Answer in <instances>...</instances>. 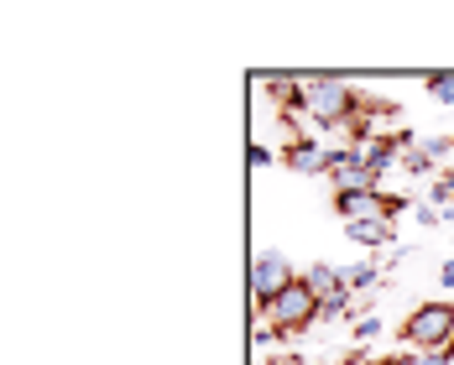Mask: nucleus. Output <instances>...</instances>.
<instances>
[{
  "mask_svg": "<svg viewBox=\"0 0 454 365\" xmlns=\"http://www.w3.org/2000/svg\"><path fill=\"white\" fill-rule=\"evenodd\" d=\"M365 94L350 84V79H340V74H314V79H303V115L314 120L318 131H345L356 115H361Z\"/></svg>",
  "mask_w": 454,
  "mask_h": 365,
  "instance_id": "nucleus-1",
  "label": "nucleus"
},
{
  "mask_svg": "<svg viewBox=\"0 0 454 365\" xmlns=\"http://www.w3.org/2000/svg\"><path fill=\"white\" fill-rule=\"evenodd\" d=\"M256 314L267 319L272 339H293V334H303V329H314V323L324 319V308H318V292L303 282V272H298V282H287L277 298H267Z\"/></svg>",
  "mask_w": 454,
  "mask_h": 365,
  "instance_id": "nucleus-2",
  "label": "nucleus"
},
{
  "mask_svg": "<svg viewBox=\"0 0 454 365\" xmlns=\"http://www.w3.org/2000/svg\"><path fill=\"white\" fill-rule=\"evenodd\" d=\"M397 339H403V350L412 355H439V350H450L454 345V303H418L403 329H397Z\"/></svg>",
  "mask_w": 454,
  "mask_h": 365,
  "instance_id": "nucleus-3",
  "label": "nucleus"
},
{
  "mask_svg": "<svg viewBox=\"0 0 454 365\" xmlns=\"http://www.w3.org/2000/svg\"><path fill=\"white\" fill-rule=\"evenodd\" d=\"M334 214L345 220V225H365V220H403L408 214V198L403 193H334Z\"/></svg>",
  "mask_w": 454,
  "mask_h": 365,
  "instance_id": "nucleus-4",
  "label": "nucleus"
},
{
  "mask_svg": "<svg viewBox=\"0 0 454 365\" xmlns=\"http://www.w3.org/2000/svg\"><path fill=\"white\" fill-rule=\"evenodd\" d=\"M287 282H298V272H293V261L282 256V251H256L251 256V303L262 308L267 298H277Z\"/></svg>",
  "mask_w": 454,
  "mask_h": 365,
  "instance_id": "nucleus-5",
  "label": "nucleus"
},
{
  "mask_svg": "<svg viewBox=\"0 0 454 365\" xmlns=\"http://www.w3.org/2000/svg\"><path fill=\"white\" fill-rule=\"evenodd\" d=\"M282 162H287L298 178H324V173H329V151H324L314 136L287 141V146H282Z\"/></svg>",
  "mask_w": 454,
  "mask_h": 365,
  "instance_id": "nucleus-6",
  "label": "nucleus"
},
{
  "mask_svg": "<svg viewBox=\"0 0 454 365\" xmlns=\"http://www.w3.org/2000/svg\"><path fill=\"white\" fill-rule=\"evenodd\" d=\"M345 235H350V245L381 251V245H392V240H397V225H392V220H365V225H345Z\"/></svg>",
  "mask_w": 454,
  "mask_h": 365,
  "instance_id": "nucleus-7",
  "label": "nucleus"
},
{
  "mask_svg": "<svg viewBox=\"0 0 454 365\" xmlns=\"http://www.w3.org/2000/svg\"><path fill=\"white\" fill-rule=\"evenodd\" d=\"M345 287L371 298V292L381 287V267H376V261H356V267H345Z\"/></svg>",
  "mask_w": 454,
  "mask_h": 365,
  "instance_id": "nucleus-8",
  "label": "nucleus"
},
{
  "mask_svg": "<svg viewBox=\"0 0 454 365\" xmlns=\"http://www.w3.org/2000/svg\"><path fill=\"white\" fill-rule=\"evenodd\" d=\"M423 94H428L434 105H454V74H434V79L423 84Z\"/></svg>",
  "mask_w": 454,
  "mask_h": 365,
  "instance_id": "nucleus-9",
  "label": "nucleus"
},
{
  "mask_svg": "<svg viewBox=\"0 0 454 365\" xmlns=\"http://www.w3.org/2000/svg\"><path fill=\"white\" fill-rule=\"evenodd\" d=\"M403 173H412V178H428V173H434V157H428L423 146H412L408 157H403Z\"/></svg>",
  "mask_w": 454,
  "mask_h": 365,
  "instance_id": "nucleus-10",
  "label": "nucleus"
},
{
  "mask_svg": "<svg viewBox=\"0 0 454 365\" xmlns=\"http://www.w3.org/2000/svg\"><path fill=\"white\" fill-rule=\"evenodd\" d=\"M434 204H444V209L454 204V167H444V173L434 178Z\"/></svg>",
  "mask_w": 454,
  "mask_h": 365,
  "instance_id": "nucleus-11",
  "label": "nucleus"
},
{
  "mask_svg": "<svg viewBox=\"0 0 454 365\" xmlns=\"http://www.w3.org/2000/svg\"><path fill=\"white\" fill-rule=\"evenodd\" d=\"M350 334H356V339H376V334H381V319H376V314H361V319H350Z\"/></svg>",
  "mask_w": 454,
  "mask_h": 365,
  "instance_id": "nucleus-12",
  "label": "nucleus"
},
{
  "mask_svg": "<svg viewBox=\"0 0 454 365\" xmlns=\"http://www.w3.org/2000/svg\"><path fill=\"white\" fill-rule=\"evenodd\" d=\"M272 162H282V151H267L262 141H251V167H272Z\"/></svg>",
  "mask_w": 454,
  "mask_h": 365,
  "instance_id": "nucleus-13",
  "label": "nucleus"
},
{
  "mask_svg": "<svg viewBox=\"0 0 454 365\" xmlns=\"http://www.w3.org/2000/svg\"><path fill=\"white\" fill-rule=\"evenodd\" d=\"M381 365H418V355H412V350H403V355H387Z\"/></svg>",
  "mask_w": 454,
  "mask_h": 365,
  "instance_id": "nucleus-14",
  "label": "nucleus"
},
{
  "mask_svg": "<svg viewBox=\"0 0 454 365\" xmlns=\"http://www.w3.org/2000/svg\"><path fill=\"white\" fill-rule=\"evenodd\" d=\"M439 214H444V225H454V204H450V209H439Z\"/></svg>",
  "mask_w": 454,
  "mask_h": 365,
  "instance_id": "nucleus-15",
  "label": "nucleus"
},
{
  "mask_svg": "<svg viewBox=\"0 0 454 365\" xmlns=\"http://www.w3.org/2000/svg\"><path fill=\"white\" fill-rule=\"evenodd\" d=\"M350 365H381V361H365V355H356V361H350Z\"/></svg>",
  "mask_w": 454,
  "mask_h": 365,
  "instance_id": "nucleus-16",
  "label": "nucleus"
}]
</instances>
